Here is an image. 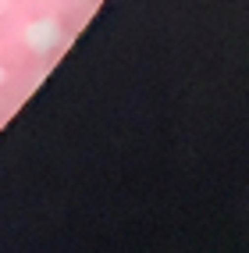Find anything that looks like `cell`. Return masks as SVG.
<instances>
[{"instance_id":"6da1fadb","label":"cell","mask_w":249,"mask_h":253,"mask_svg":"<svg viewBox=\"0 0 249 253\" xmlns=\"http://www.w3.org/2000/svg\"><path fill=\"white\" fill-rule=\"evenodd\" d=\"M0 75H25V79H39V50L29 40H14V43H0Z\"/></svg>"},{"instance_id":"7a4b0ae2","label":"cell","mask_w":249,"mask_h":253,"mask_svg":"<svg viewBox=\"0 0 249 253\" xmlns=\"http://www.w3.org/2000/svg\"><path fill=\"white\" fill-rule=\"evenodd\" d=\"M93 7L86 0H50V22L57 25L61 40H75L82 29H86Z\"/></svg>"},{"instance_id":"3957f363","label":"cell","mask_w":249,"mask_h":253,"mask_svg":"<svg viewBox=\"0 0 249 253\" xmlns=\"http://www.w3.org/2000/svg\"><path fill=\"white\" fill-rule=\"evenodd\" d=\"M36 89V79H25V75H4L0 79V107H7V111H18L29 93Z\"/></svg>"},{"instance_id":"277c9868","label":"cell","mask_w":249,"mask_h":253,"mask_svg":"<svg viewBox=\"0 0 249 253\" xmlns=\"http://www.w3.org/2000/svg\"><path fill=\"white\" fill-rule=\"evenodd\" d=\"M29 22L18 11H11L7 4H0V43H14V40H29Z\"/></svg>"},{"instance_id":"5b68a950","label":"cell","mask_w":249,"mask_h":253,"mask_svg":"<svg viewBox=\"0 0 249 253\" xmlns=\"http://www.w3.org/2000/svg\"><path fill=\"white\" fill-rule=\"evenodd\" d=\"M11 11H18L29 25H39V22H50V0H4Z\"/></svg>"},{"instance_id":"8992f818","label":"cell","mask_w":249,"mask_h":253,"mask_svg":"<svg viewBox=\"0 0 249 253\" xmlns=\"http://www.w3.org/2000/svg\"><path fill=\"white\" fill-rule=\"evenodd\" d=\"M64 46H68V40H57L54 46H46V54H43V50H39V72L46 75L50 68H54V64L61 61V54H64Z\"/></svg>"},{"instance_id":"52a82bcc","label":"cell","mask_w":249,"mask_h":253,"mask_svg":"<svg viewBox=\"0 0 249 253\" xmlns=\"http://www.w3.org/2000/svg\"><path fill=\"white\" fill-rule=\"evenodd\" d=\"M86 4H89V7H93V11H96V7H100V4H104V0H86Z\"/></svg>"},{"instance_id":"ba28073f","label":"cell","mask_w":249,"mask_h":253,"mask_svg":"<svg viewBox=\"0 0 249 253\" xmlns=\"http://www.w3.org/2000/svg\"><path fill=\"white\" fill-rule=\"evenodd\" d=\"M0 4H4V0H0Z\"/></svg>"}]
</instances>
